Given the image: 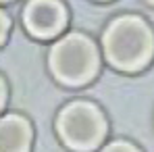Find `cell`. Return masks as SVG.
I'll return each instance as SVG.
<instances>
[{
  "label": "cell",
  "mask_w": 154,
  "mask_h": 152,
  "mask_svg": "<svg viewBox=\"0 0 154 152\" xmlns=\"http://www.w3.org/2000/svg\"><path fill=\"white\" fill-rule=\"evenodd\" d=\"M152 2H154V0H152Z\"/></svg>",
  "instance_id": "9c48e42d"
},
{
  "label": "cell",
  "mask_w": 154,
  "mask_h": 152,
  "mask_svg": "<svg viewBox=\"0 0 154 152\" xmlns=\"http://www.w3.org/2000/svg\"><path fill=\"white\" fill-rule=\"evenodd\" d=\"M102 152H137L133 146H129L125 142H117V144H110L108 148H104Z\"/></svg>",
  "instance_id": "8992f818"
},
{
  "label": "cell",
  "mask_w": 154,
  "mask_h": 152,
  "mask_svg": "<svg viewBox=\"0 0 154 152\" xmlns=\"http://www.w3.org/2000/svg\"><path fill=\"white\" fill-rule=\"evenodd\" d=\"M104 50L108 60L125 71L144 67L154 50L148 25L137 17H121L104 33Z\"/></svg>",
  "instance_id": "6da1fadb"
},
{
  "label": "cell",
  "mask_w": 154,
  "mask_h": 152,
  "mask_svg": "<svg viewBox=\"0 0 154 152\" xmlns=\"http://www.w3.org/2000/svg\"><path fill=\"white\" fill-rule=\"evenodd\" d=\"M50 65L54 75L65 83H83L96 73L98 54L94 44L83 36H67L63 38L50 54Z\"/></svg>",
  "instance_id": "7a4b0ae2"
},
{
  "label": "cell",
  "mask_w": 154,
  "mask_h": 152,
  "mask_svg": "<svg viewBox=\"0 0 154 152\" xmlns=\"http://www.w3.org/2000/svg\"><path fill=\"white\" fill-rule=\"evenodd\" d=\"M31 129L21 117L0 119V152H27Z\"/></svg>",
  "instance_id": "5b68a950"
},
{
  "label": "cell",
  "mask_w": 154,
  "mask_h": 152,
  "mask_svg": "<svg viewBox=\"0 0 154 152\" xmlns=\"http://www.w3.org/2000/svg\"><path fill=\"white\" fill-rule=\"evenodd\" d=\"M58 131L67 146L75 150H92L104 135V119L92 104L75 102L60 113Z\"/></svg>",
  "instance_id": "3957f363"
},
{
  "label": "cell",
  "mask_w": 154,
  "mask_h": 152,
  "mask_svg": "<svg viewBox=\"0 0 154 152\" xmlns=\"http://www.w3.org/2000/svg\"><path fill=\"white\" fill-rule=\"evenodd\" d=\"M6 29H8V19L4 17V13L0 11V42H2V38H4V33H6Z\"/></svg>",
  "instance_id": "52a82bcc"
},
{
  "label": "cell",
  "mask_w": 154,
  "mask_h": 152,
  "mask_svg": "<svg viewBox=\"0 0 154 152\" xmlns=\"http://www.w3.org/2000/svg\"><path fill=\"white\" fill-rule=\"evenodd\" d=\"M2 102H4V85L0 81V106H2Z\"/></svg>",
  "instance_id": "ba28073f"
},
{
  "label": "cell",
  "mask_w": 154,
  "mask_h": 152,
  "mask_svg": "<svg viewBox=\"0 0 154 152\" xmlns=\"http://www.w3.org/2000/svg\"><path fill=\"white\" fill-rule=\"evenodd\" d=\"M67 21L65 8L58 0H31L25 8V25L33 36H56Z\"/></svg>",
  "instance_id": "277c9868"
}]
</instances>
